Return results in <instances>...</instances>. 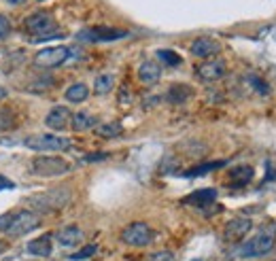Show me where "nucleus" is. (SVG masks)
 <instances>
[{
  "label": "nucleus",
  "instance_id": "6e6552de",
  "mask_svg": "<svg viewBox=\"0 0 276 261\" xmlns=\"http://www.w3.org/2000/svg\"><path fill=\"white\" fill-rule=\"evenodd\" d=\"M153 240V231L147 223H130L121 231V242L130 246H147Z\"/></svg>",
  "mask_w": 276,
  "mask_h": 261
},
{
  "label": "nucleus",
  "instance_id": "c85d7f7f",
  "mask_svg": "<svg viewBox=\"0 0 276 261\" xmlns=\"http://www.w3.org/2000/svg\"><path fill=\"white\" fill-rule=\"evenodd\" d=\"M109 157H111V153L100 151V153H90V155H85L81 162H83V164H94V162H104V159H109Z\"/></svg>",
  "mask_w": 276,
  "mask_h": 261
},
{
  "label": "nucleus",
  "instance_id": "aec40b11",
  "mask_svg": "<svg viewBox=\"0 0 276 261\" xmlns=\"http://www.w3.org/2000/svg\"><path fill=\"white\" fill-rule=\"evenodd\" d=\"M227 164V159H221V162H210V164H200V166H194L189 170H185L183 172V177L185 179H196V177H202V174H208L213 170H219Z\"/></svg>",
  "mask_w": 276,
  "mask_h": 261
},
{
  "label": "nucleus",
  "instance_id": "393cba45",
  "mask_svg": "<svg viewBox=\"0 0 276 261\" xmlns=\"http://www.w3.org/2000/svg\"><path fill=\"white\" fill-rule=\"evenodd\" d=\"M246 83H249L253 90L257 94H261V96H268L270 94V85L261 79V77H257V75H246Z\"/></svg>",
  "mask_w": 276,
  "mask_h": 261
},
{
  "label": "nucleus",
  "instance_id": "e433bc0d",
  "mask_svg": "<svg viewBox=\"0 0 276 261\" xmlns=\"http://www.w3.org/2000/svg\"><path fill=\"white\" fill-rule=\"evenodd\" d=\"M38 3H45V0H38Z\"/></svg>",
  "mask_w": 276,
  "mask_h": 261
},
{
  "label": "nucleus",
  "instance_id": "f257e3e1",
  "mask_svg": "<svg viewBox=\"0 0 276 261\" xmlns=\"http://www.w3.org/2000/svg\"><path fill=\"white\" fill-rule=\"evenodd\" d=\"M24 30L32 36L30 42H40V40H47L53 36H60L57 34V24H55L53 15L47 11H36L32 15H28L24 19Z\"/></svg>",
  "mask_w": 276,
  "mask_h": 261
},
{
  "label": "nucleus",
  "instance_id": "72a5a7b5",
  "mask_svg": "<svg viewBox=\"0 0 276 261\" xmlns=\"http://www.w3.org/2000/svg\"><path fill=\"white\" fill-rule=\"evenodd\" d=\"M7 96H9V92L5 90V87H0V102H3V100H5Z\"/></svg>",
  "mask_w": 276,
  "mask_h": 261
},
{
  "label": "nucleus",
  "instance_id": "412c9836",
  "mask_svg": "<svg viewBox=\"0 0 276 261\" xmlns=\"http://www.w3.org/2000/svg\"><path fill=\"white\" fill-rule=\"evenodd\" d=\"M96 125V121H94V117L90 113H75L72 115V119H70V127L75 129V132H85V129H90V127H94Z\"/></svg>",
  "mask_w": 276,
  "mask_h": 261
},
{
  "label": "nucleus",
  "instance_id": "7c9ffc66",
  "mask_svg": "<svg viewBox=\"0 0 276 261\" xmlns=\"http://www.w3.org/2000/svg\"><path fill=\"white\" fill-rule=\"evenodd\" d=\"M11 32V21L7 15H0V40H3L5 36H9Z\"/></svg>",
  "mask_w": 276,
  "mask_h": 261
},
{
  "label": "nucleus",
  "instance_id": "0eeeda50",
  "mask_svg": "<svg viewBox=\"0 0 276 261\" xmlns=\"http://www.w3.org/2000/svg\"><path fill=\"white\" fill-rule=\"evenodd\" d=\"M274 244L276 242H274L272 234H268V231H259L251 242H246L240 249V257H264L274 249Z\"/></svg>",
  "mask_w": 276,
  "mask_h": 261
},
{
  "label": "nucleus",
  "instance_id": "2f4dec72",
  "mask_svg": "<svg viewBox=\"0 0 276 261\" xmlns=\"http://www.w3.org/2000/svg\"><path fill=\"white\" fill-rule=\"evenodd\" d=\"M11 216L13 214H0V231H7V227H9V223H11Z\"/></svg>",
  "mask_w": 276,
  "mask_h": 261
},
{
  "label": "nucleus",
  "instance_id": "7ed1b4c3",
  "mask_svg": "<svg viewBox=\"0 0 276 261\" xmlns=\"http://www.w3.org/2000/svg\"><path fill=\"white\" fill-rule=\"evenodd\" d=\"M24 144L32 151H40V153H60V151H68L70 149V140L62 138V136H55V134H32V136H26Z\"/></svg>",
  "mask_w": 276,
  "mask_h": 261
},
{
  "label": "nucleus",
  "instance_id": "f8f14e48",
  "mask_svg": "<svg viewBox=\"0 0 276 261\" xmlns=\"http://www.w3.org/2000/svg\"><path fill=\"white\" fill-rule=\"evenodd\" d=\"M70 119H72L70 108H66V106H53L49 111V115H47L45 123H47V127L55 129V132H62V129H66L70 125Z\"/></svg>",
  "mask_w": 276,
  "mask_h": 261
},
{
  "label": "nucleus",
  "instance_id": "2eb2a0df",
  "mask_svg": "<svg viewBox=\"0 0 276 261\" xmlns=\"http://www.w3.org/2000/svg\"><path fill=\"white\" fill-rule=\"evenodd\" d=\"M215 200H217V191H215V189H198V191H194L192 195H187V198L183 200V204H192V206L204 208V206L213 204Z\"/></svg>",
  "mask_w": 276,
  "mask_h": 261
},
{
  "label": "nucleus",
  "instance_id": "9b49d317",
  "mask_svg": "<svg viewBox=\"0 0 276 261\" xmlns=\"http://www.w3.org/2000/svg\"><path fill=\"white\" fill-rule=\"evenodd\" d=\"M251 227H253V223H251L249 219H244V216L231 219V221L225 225V229H223V238H225L227 242H240V240L251 231Z\"/></svg>",
  "mask_w": 276,
  "mask_h": 261
},
{
  "label": "nucleus",
  "instance_id": "39448f33",
  "mask_svg": "<svg viewBox=\"0 0 276 261\" xmlns=\"http://www.w3.org/2000/svg\"><path fill=\"white\" fill-rule=\"evenodd\" d=\"M40 225V216L36 212H30V210H19L11 216V223L7 227V236L11 238H17V236H24L28 231H32Z\"/></svg>",
  "mask_w": 276,
  "mask_h": 261
},
{
  "label": "nucleus",
  "instance_id": "4be33fe9",
  "mask_svg": "<svg viewBox=\"0 0 276 261\" xmlns=\"http://www.w3.org/2000/svg\"><path fill=\"white\" fill-rule=\"evenodd\" d=\"M192 87L189 85H172L170 90H168V102H172V104H181V102H185L187 98L192 96Z\"/></svg>",
  "mask_w": 276,
  "mask_h": 261
},
{
  "label": "nucleus",
  "instance_id": "20e7f679",
  "mask_svg": "<svg viewBox=\"0 0 276 261\" xmlns=\"http://www.w3.org/2000/svg\"><path fill=\"white\" fill-rule=\"evenodd\" d=\"M70 170V164L62 157H49V155H38L32 159V172L38 177H60Z\"/></svg>",
  "mask_w": 276,
  "mask_h": 261
},
{
  "label": "nucleus",
  "instance_id": "423d86ee",
  "mask_svg": "<svg viewBox=\"0 0 276 261\" xmlns=\"http://www.w3.org/2000/svg\"><path fill=\"white\" fill-rule=\"evenodd\" d=\"M70 57V49L60 45V47H47L34 55V64L38 68H57L68 62Z\"/></svg>",
  "mask_w": 276,
  "mask_h": 261
},
{
  "label": "nucleus",
  "instance_id": "f704fd0d",
  "mask_svg": "<svg viewBox=\"0 0 276 261\" xmlns=\"http://www.w3.org/2000/svg\"><path fill=\"white\" fill-rule=\"evenodd\" d=\"M7 3H9V5H24L26 0H7Z\"/></svg>",
  "mask_w": 276,
  "mask_h": 261
},
{
  "label": "nucleus",
  "instance_id": "c756f323",
  "mask_svg": "<svg viewBox=\"0 0 276 261\" xmlns=\"http://www.w3.org/2000/svg\"><path fill=\"white\" fill-rule=\"evenodd\" d=\"M147 261H174V255H172L170 251H157V253H153Z\"/></svg>",
  "mask_w": 276,
  "mask_h": 261
},
{
  "label": "nucleus",
  "instance_id": "4468645a",
  "mask_svg": "<svg viewBox=\"0 0 276 261\" xmlns=\"http://www.w3.org/2000/svg\"><path fill=\"white\" fill-rule=\"evenodd\" d=\"M55 238H57V244H62V246H66V249H70V246H77L83 240V231L77 225H66V227H62L60 231H57Z\"/></svg>",
  "mask_w": 276,
  "mask_h": 261
},
{
  "label": "nucleus",
  "instance_id": "1a4fd4ad",
  "mask_svg": "<svg viewBox=\"0 0 276 261\" xmlns=\"http://www.w3.org/2000/svg\"><path fill=\"white\" fill-rule=\"evenodd\" d=\"M128 32L125 30H117V28H107V26H98V28H87V30L79 32V40L85 42H113L123 38Z\"/></svg>",
  "mask_w": 276,
  "mask_h": 261
},
{
  "label": "nucleus",
  "instance_id": "f3484780",
  "mask_svg": "<svg viewBox=\"0 0 276 261\" xmlns=\"http://www.w3.org/2000/svg\"><path fill=\"white\" fill-rule=\"evenodd\" d=\"M53 251V244H51V236H40L32 242H28V253L36 255V257H49Z\"/></svg>",
  "mask_w": 276,
  "mask_h": 261
},
{
  "label": "nucleus",
  "instance_id": "cd10ccee",
  "mask_svg": "<svg viewBox=\"0 0 276 261\" xmlns=\"http://www.w3.org/2000/svg\"><path fill=\"white\" fill-rule=\"evenodd\" d=\"M15 127V119L11 117L9 111H0V132H5V129H11Z\"/></svg>",
  "mask_w": 276,
  "mask_h": 261
},
{
  "label": "nucleus",
  "instance_id": "6ab92c4d",
  "mask_svg": "<svg viewBox=\"0 0 276 261\" xmlns=\"http://www.w3.org/2000/svg\"><path fill=\"white\" fill-rule=\"evenodd\" d=\"M64 96H66L68 102H72V104H81V102H85V100L90 98V90H87V85H85V83H75V85H70L68 90L64 92Z\"/></svg>",
  "mask_w": 276,
  "mask_h": 261
},
{
  "label": "nucleus",
  "instance_id": "a211bd4d",
  "mask_svg": "<svg viewBox=\"0 0 276 261\" xmlns=\"http://www.w3.org/2000/svg\"><path fill=\"white\" fill-rule=\"evenodd\" d=\"M253 168L251 166H238L229 172V185L231 187H244V185H249L251 179H253Z\"/></svg>",
  "mask_w": 276,
  "mask_h": 261
},
{
  "label": "nucleus",
  "instance_id": "473e14b6",
  "mask_svg": "<svg viewBox=\"0 0 276 261\" xmlns=\"http://www.w3.org/2000/svg\"><path fill=\"white\" fill-rule=\"evenodd\" d=\"M13 187H15V185H13V181H9L7 177H0V191H3V189H13Z\"/></svg>",
  "mask_w": 276,
  "mask_h": 261
},
{
  "label": "nucleus",
  "instance_id": "5701e85b",
  "mask_svg": "<svg viewBox=\"0 0 276 261\" xmlns=\"http://www.w3.org/2000/svg\"><path fill=\"white\" fill-rule=\"evenodd\" d=\"M113 85H115L113 75H109V72H104V75L96 77V81H94V92H96L98 96H107V94L113 90Z\"/></svg>",
  "mask_w": 276,
  "mask_h": 261
},
{
  "label": "nucleus",
  "instance_id": "ddd939ff",
  "mask_svg": "<svg viewBox=\"0 0 276 261\" xmlns=\"http://www.w3.org/2000/svg\"><path fill=\"white\" fill-rule=\"evenodd\" d=\"M219 51H221V45L215 38L202 36V38H196L192 42V53L196 57H213V55H217Z\"/></svg>",
  "mask_w": 276,
  "mask_h": 261
},
{
  "label": "nucleus",
  "instance_id": "c9c22d12",
  "mask_svg": "<svg viewBox=\"0 0 276 261\" xmlns=\"http://www.w3.org/2000/svg\"><path fill=\"white\" fill-rule=\"evenodd\" d=\"M3 251H5V244H3V242H0V253H3Z\"/></svg>",
  "mask_w": 276,
  "mask_h": 261
},
{
  "label": "nucleus",
  "instance_id": "a878e982",
  "mask_svg": "<svg viewBox=\"0 0 276 261\" xmlns=\"http://www.w3.org/2000/svg\"><path fill=\"white\" fill-rule=\"evenodd\" d=\"M157 57H159V62H164L168 66H179L183 60H181V55L177 51H172V49H159L157 51Z\"/></svg>",
  "mask_w": 276,
  "mask_h": 261
},
{
  "label": "nucleus",
  "instance_id": "bb28decb",
  "mask_svg": "<svg viewBox=\"0 0 276 261\" xmlns=\"http://www.w3.org/2000/svg\"><path fill=\"white\" fill-rule=\"evenodd\" d=\"M96 251H98L96 244H87V246H83L81 251H77L75 255H70L68 259H70V261H85V259H90L92 255H96Z\"/></svg>",
  "mask_w": 276,
  "mask_h": 261
},
{
  "label": "nucleus",
  "instance_id": "f03ea898",
  "mask_svg": "<svg viewBox=\"0 0 276 261\" xmlns=\"http://www.w3.org/2000/svg\"><path fill=\"white\" fill-rule=\"evenodd\" d=\"M68 200H70V189L62 187V189H49L43 193H34L26 200V204L34 208L36 212H53V210H60L64 204H68Z\"/></svg>",
  "mask_w": 276,
  "mask_h": 261
},
{
  "label": "nucleus",
  "instance_id": "dca6fc26",
  "mask_svg": "<svg viewBox=\"0 0 276 261\" xmlns=\"http://www.w3.org/2000/svg\"><path fill=\"white\" fill-rule=\"evenodd\" d=\"M138 79L144 85H153V83H157L159 79H162V68H159L155 62H144L138 68Z\"/></svg>",
  "mask_w": 276,
  "mask_h": 261
},
{
  "label": "nucleus",
  "instance_id": "9d476101",
  "mask_svg": "<svg viewBox=\"0 0 276 261\" xmlns=\"http://www.w3.org/2000/svg\"><path fill=\"white\" fill-rule=\"evenodd\" d=\"M196 72H198V77L202 81H219V79L225 77L227 68H225L223 60H206V62H202L196 68Z\"/></svg>",
  "mask_w": 276,
  "mask_h": 261
},
{
  "label": "nucleus",
  "instance_id": "b1692460",
  "mask_svg": "<svg viewBox=\"0 0 276 261\" xmlns=\"http://www.w3.org/2000/svg\"><path fill=\"white\" fill-rule=\"evenodd\" d=\"M96 134L102 136V138H115V136H121L123 134V127L119 123H100L96 125Z\"/></svg>",
  "mask_w": 276,
  "mask_h": 261
}]
</instances>
